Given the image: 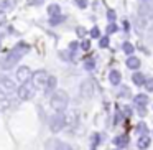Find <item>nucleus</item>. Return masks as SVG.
Returning <instances> with one entry per match:
<instances>
[{
  "instance_id": "nucleus-1",
  "label": "nucleus",
  "mask_w": 153,
  "mask_h": 150,
  "mask_svg": "<svg viewBox=\"0 0 153 150\" xmlns=\"http://www.w3.org/2000/svg\"><path fill=\"white\" fill-rule=\"evenodd\" d=\"M68 102H69V97H68V93L63 89H56L54 94L51 96V106H53V109L58 110V112L66 109Z\"/></svg>"
},
{
  "instance_id": "nucleus-2",
  "label": "nucleus",
  "mask_w": 153,
  "mask_h": 150,
  "mask_svg": "<svg viewBox=\"0 0 153 150\" xmlns=\"http://www.w3.org/2000/svg\"><path fill=\"white\" fill-rule=\"evenodd\" d=\"M22 53L18 50L10 51L8 54H5L4 58H0V69L5 71V69H12L13 66H17V63L20 61Z\"/></svg>"
},
{
  "instance_id": "nucleus-3",
  "label": "nucleus",
  "mask_w": 153,
  "mask_h": 150,
  "mask_svg": "<svg viewBox=\"0 0 153 150\" xmlns=\"http://www.w3.org/2000/svg\"><path fill=\"white\" fill-rule=\"evenodd\" d=\"M35 84L31 83L30 79L28 81H25V83H22V86L18 87V97H20L22 101H28V99H31V97L35 96Z\"/></svg>"
},
{
  "instance_id": "nucleus-4",
  "label": "nucleus",
  "mask_w": 153,
  "mask_h": 150,
  "mask_svg": "<svg viewBox=\"0 0 153 150\" xmlns=\"http://www.w3.org/2000/svg\"><path fill=\"white\" fill-rule=\"evenodd\" d=\"M64 125H66V119H64V114H61V112H56L50 119V129H51V132H59V130H63Z\"/></svg>"
},
{
  "instance_id": "nucleus-5",
  "label": "nucleus",
  "mask_w": 153,
  "mask_h": 150,
  "mask_svg": "<svg viewBox=\"0 0 153 150\" xmlns=\"http://www.w3.org/2000/svg\"><path fill=\"white\" fill-rule=\"evenodd\" d=\"M15 89H17V86H15V83L10 78H0V93L2 94L13 93Z\"/></svg>"
},
{
  "instance_id": "nucleus-6",
  "label": "nucleus",
  "mask_w": 153,
  "mask_h": 150,
  "mask_svg": "<svg viewBox=\"0 0 153 150\" xmlns=\"http://www.w3.org/2000/svg\"><path fill=\"white\" fill-rule=\"evenodd\" d=\"M31 76H33V84H35V87H36V86H45V83H46V79H48V73H46V71H43V69L35 71Z\"/></svg>"
},
{
  "instance_id": "nucleus-7",
  "label": "nucleus",
  "mask_w": 153,
  "mask_h": 150,
  "mask_svg": "<svg viewBox=\"0 0 153 150\" xmlns=\"http://www.w3.org/2000/svg\"><path fill=\"white\" fill-rule=\"evenodd\" d=\"M31 78V69L28 66H20L17 71V79L20 81V83H25V81H28Z\"/></svg>"
},
{
  "instance_id": "nucleus-8",
  "label": "nucleus",
  "mask_w": 153,
  "mask_h": 150,
  "mask_svg": "<svg viewBox=\"0 0 153 150\" xmlns=\"http://www.w3.org/2000/svg\"><path fill=\"white\" fill-rule=\"evenodd\" d=\"M94 94V84L92 81H84L82 84H81V96L82 97H91Z\"/></svg>"
},
{
  "instance_id": "nucleus-9",
  "label": "nucleus",
  "mask_w": 153,
  "mask_h": 150,
  "mask_svg": "<svg viewBox=\"0 0 153 150\" xmlns=\"http://www.w3.org/2000/svg\"><path fill=\"white\" fill-rule=\"evenodd\" d=\"M45 94H50V93H54L56 89V78L54 76H48L46 83H45Z\"/></svg>"
},
{
  "instance_id": "nucleus-10",
  "label": "nucleus",
  "mask_w": 153,
  "mask_h": 150,
  "mask_svg": "<svg viewBox=\"0 0 153 150\" xmlns=\"http://www.w3.org/2000/svg\"><path fill=\"white\" fill-rule=\"evenodd\" d=\"M10 107V101H8V97L5 96V94L0 93V110H5Z\"/></svg>"
},
{
  "instance_id": "nucleus-11",
  "label": "nucleus",
  "mask_w": 153,
  "mask_h": 150,
  "mask_svg": "<svg viewBox=\"0 0 153 150\" xmlns=\"http://www.w3.org/2000/svg\"><path fill=\"white\" fill-rule=\"evenodd\" d=\"M114 143H115L117 147H125L127 143H128V139H127V135H119L114 139Z\"/></svg>"
},
{
  "instance_id": "nucleus-12",
  "label": "nucleus",
  "mask_w": 153,
  "mask_h": 150,
  "mask_svg": "<svg viewBox=\"0 0 153 150\" xmlns=\"http://www.w3.org/2000/svg\"><path fill=\"white\" fill-rule=\"evenodd\" d=\"M127 66L132 68V69H137V68L140 66V60H138V58H135V56H130L128 60H127Z\"/></svg>"
},
{
  "instance_id": "nucleus-13",
  "label": "nucleus",
  "mask_w": 153,
  "mask_h": 150,
  "mask_svg": "<svg viewBox=\"0 0 153 150\" xmlns=\"http://www.w3.org/2000/svg\"><path fill=\"white\" fill-rule=\"evenodd\" d=\"M54 150H74L73 147L69 145V143H66V142H54Z\"/></svg>"
},
{
  "instance_id": "nucleus-14",
  "label": "nucleus",
  "mask_w": 153,
  "mask_h": 150,
  "mask_svg": "<svg viewBox=\"0 0 153 150\" xmlns=\"http://www.w3.org/2000/svg\"><path fill=\"white\" fill-rule=\"evenodd\" d=\"M59 5H56V4H51V5H48V13L51 15V17H58L59 15Z\"/></svg>"
},
{
  "instance_id": "nucleus-15",
  "label": "nucleus",
  "mask_w": 153,
  "mask_h": 150,
  "mask_svg": "<svg viewBox=\"0 0 153 150\" xmlns=\"http://www.w3.org/2000/svg\"><path fill=\"white\" fill-rule=\"evenodd\" d=\"M109 79H110V83H112V84H119L120 83V73H119V71H110Z\"/></svg>"
},
{
  "instance_id": "nucleus-16",
  "label": "nucleus",
  "mask_w": 153,
  "mask_h": 150,
  "mask_svg": "<svg viewBox=\"0 0 153 150\" xmlns=\"http://www.w3.org/2000/svg\"><path fill=\"white\" fill-rule=\"evenodd\" d=\"M148 145H150V139H148V137H142V139L138 140V147H140V149H146Z\"/></svg>"
},
{
  "instance_id": "nucleus-17",
  "label": "nucleus",
  "mask_w": 153,
  "mask_h": 150,
  "mask_svg": "<svg viewBox=\"0 0 153 150\" xmlns=\"http://www.w3.org/2000/svg\"><path fill=\"white\" fill-rule=\"evenodd\" d=\"M132 79H133V83H135V84H138V86H140V84H143V83H145L143 76H142V74H138V73H137V74H133V78H132Z\"/></svg>"
},
{
  "instance_id": "nucleus-18",
  "label": "nucleus",
  "mask_w": 153,
  "mask_h": 150,
  "mask_svg": "<svg viewBox=\"0 0 153 150\" xmlns=\"http://www.w3.org/2000/svg\"><path fill=\"white\" fill-rule=\"evenodd\" d=\"M146 101H148V97L143 96V94H140V96H137V97H135V102H137V104H140V106L146 104Z\"/></svg>"
},
{
  "instance_id": "nucleus-19",
  "label": "nucleus",
  "mask_w": 153,
  "mask_h": 150,
  "mask_svg": "<svg viewBox=\"0 0 153 150\" xmlns=\"http://www.w3.org/2000/svg\"><path fill=\"white\" fill-rule=\"evenodd\" d=\"M84 68H86V69H94V61L92 60H89V61H86V63H84Z\"/></svg>"
},
{
  "instance_id": "nucleus-20",
  "label": "nucleus",
  "mask_w": 153,
  "mask_h": 150,
  "mask_svg": "<svg viewBox=\"0 0 153 150\" xmlns=\"http://www.w3.org/2000/svg\"><path fill=\"white\" fill-rule=\"evenodd\" d=\"M5 20H7V13H5L4 10H0V25L5 23Z\"/></svg>"
},
{
  "instance_id": "nucleus-21",
  "label": "nucleus",
  "mask_w": 153,
  "mask_h": 150,
  "mask_svg": "<svg viewBox=\"0 0 153 150\" xmlns=\"http://www.w3.org/2000/svg\"><path fill=\"white\" fill-rule=\"evenodd\" d=\"M123 50H125L127 51V53H132V51H133V46H132V45H128V43H125V45H123Z\"/></svg>"
},
{
  "instance_id": "nucleus-22",
  "label": "nucleus",
  "mask_w": 153,
  "mask_h": 150,
  "mask_svg": "<svg viewBox=\"0 0 153 150\" xmlns=\"http://www.w3.org/2000/svg\"><path fill=\"white\" fill-rule=\"evenodd\" d=\"M145 86H146V89H148V91H153V79H148L145 83Z\"/></svg>"
},
{
  "instance_id": "nucleus-23",
  "label": "nucleus",
  "mask_w": 153,
  "mask_h": 150,
  "mask_svg": "<svg viewBox=\"0 0 153 150\" xmlns=\"http://www.w3.org/2000/svg\"><path fill=\"white\" fill-rule=\"evenodd\" d=\"M91 35H92L94 38H97V37H99V30H97V28H92V31H91Z\"/></svg>"
},
{
  "instance_id": "nucleus-24",
  "label": "nucleus",
  "mask_w": 153,
  "mask_h": 150,
  "mask_svg": "<svg viewBox=\"0 0 153 150\" xmlns=\"http://www.w3.org/2000/svg\"><path fill=\"white\" fill-rule=\"evenodd\" d=\"M77 5H79V7H86L87 2H86V0H77Z\"/></svg>"
},
{
  "instance_id": "nucleus-25",
  "label": "nucleus",
  "mask_w": 153,
  "mask_h": 150,
  "mask_svg": "<svg viewBox=\"0 0 153 150\" xmlns=\"http://www.w3.org/2000/svg\"><path fill=\"white\" fill-rule=\"evenodd\" d=\"M28 2H30V4H33V5H36V4H41L43 0H28Z\"/></svg>"
},
{
  "instance_id": "nucleus-26",
  "label": "nucleus",
  "mask_w": 153,
  "mask_h": 150,
  "mask_svg": "<svg viewBox=\"0 0 153 150\" xmlns=\"http://www.w3.org/2000/svg\"><path fill=\"white\" fill-rule=\"evenodd\" d=\"M100 46H107V38H104V40L100 41Z\"/></svg>"
},
{
  "instance_id": "nucleus-27",
  "label": "nucleus",
  "mask_w": 153,
  "mask_h": 150,
  "mask_svg": "<svg viewBox=\"0 0 153 150\" xmlns=\"http://www.w3.org/2000/svg\"><path fill=\"white\" fill-rule=\"evenodd\" d=\"M82 48H89V41H82Z\"/></svg>"
},
{
  "instance_id": "nucleus-28",
  "label": "nucleus",
  "mask_w": 153,
  "mask_h": 150,
  "mask_svg": "<svg viewBox=\"0 0 153 150\" xmlns=\"http://www.w3.org/2000/svg\"><path fill=\"white\" fill-rule=\"evenodd\" d=\"M143 4H152V0H143Z\"/></svg>"
}]
</instances>
